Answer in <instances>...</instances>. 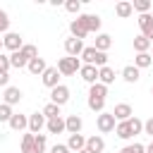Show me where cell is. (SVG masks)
I'll list each match as a JSON object with an SVG mask.
<instances>
[{
  "instance_id": "obj_36",
  "label": "cell",
  "mask_w": 153,
  "mask_h": 153,
  "mask_svg": "<svg viewBox=\"0 0 153 153\" xmlns=\"http://www.w3.org/2000/svg\"><path fill=\"white\" fill-rule=\"evenodd\" d=\"M22 53L26 55V60L38 57V48H36V45H31V43H24V45H22Z\"/></svg>"
},
{
  "instance_id": "obj_8",
  "label": "cell",
  "mask_w": 153,
  "mask_h": 153,
  "mask_svg": "<svg viewBox=\"0 0 153 153\" xmlns=\"http://www.w3.org/2000/svg\"><path fill=\"white\" fill-rule=\"evenodd\" d=\"M41 81H43V86L55 88V86L60 84V72H57V67H45V72L41 74Z\"/></svg>"
},
{
  "instance_id": "obj_46",
  "label": "cell",
  "mask_w": 153,
  "mask_h": 153,
  "mask_svg": "<svg viewBox=\"0 0 153 153\" xmlns=\"http://www.w3.org/2000/svg\"><path fill=\"white\" fill-rule=\"evenodd\" d=\"M79 153H91V151H88V148H81V151H79Z\"/></svg>"
},
{
  "instance_id": "obj_20",
  "label": "cell",
  "mask_w": 153,
  "mask_h": 153,
  "mask_svg": "<svg viewBox=\"0 0 153 153\" xmlns=\"http://www.w3.org/2000/svg\"><path fill=\"white\" fill-rule=\"evenodd\" d=\"M112 45V36L110 33H98L96 36V43H93V48L96 50H100V53H108V48Z\"/></svg>"
},
{
  "instance_id": "obj_12",
  "label": "cell",
  "mask_w": 153,
  "mask_h": 153,
  "mask_svg": "<svg viewBox=\"0 0 153 153\" xmlns=\"http://www.w3.org/2000/svg\"><path fill=\"white\" fill-rule=\"evenodd\" d=\"M10 129L12 131H24V129H29V117L26 115H22V112H14L12 117H10Z\"/></svg>"
},
{
  "instance_id": "obj_34",
  "label": "cell",
  "mask_w": 153,
  "mask_h": 153,
  "mask_svg": "<svg viewBox=\"0 0 153 153\" xmlns=\"http://www.w3.org/2000/svg\"><path fill=\"white\" fill-rule=\"evenodd\" d=\"M127 122H129V129H131V136H136V134H141V131H143V122H141L139 117H129Z\"/></svg>"
},
{
  "instance_id": "obj_11",
  "label": "cell",
  "mask_w": 153,
  "mask_h": 153,
  "mask_svg": "<svg viewBox=\"0 0 153 153\" xmlns=\"http://www.w3.org/2000/svg\"><path fill=\"white\" fill-rule=\"evenodd\" d=\"M131 115H134V110H131V105H129V103H117V105H115V110H112V117H115L117 122H127Z\"/></svg>"
},
{
  "instance_id": "obj_45",
  "label": "cell",
  "mask_w": 153,
  "mask_h": 153,
  "mask_svg": "<svg viewBox=\"0 0 153 153\" xmlns=\"http://www.w3.org/2000/svg\"><path fill=\"white\" fill-rule=\"evenodd\" d=\"M146 153H153V141H151V143L146 146Z\"/></svg>"
},
{
  "instance_id": "obj_28",
  "label": "cell",
  "mask_w": 153,
  "mask_h": 153,
  "mask_svg": "<svg viewBox=\"0 0 153 153\" xmlns=\"http://www.w3.org/2000/svg\"><path fill=\"white\" fill-rule=\"evenodd\" d=\"M151 45H153V43H151L146 36H141V33L134 38V50H136V53H148V48H151Z\"/></svg>"
},
{
  "instance_id": "obj_26",
  "label": "cell",
  "mask_w": 153,
  "mask_h": 153,
  "mask_svg": "<svg viewBox=\"0 0 153 153\" xmlns=\"http://www.w3.org/2000/svg\"><path fill=\"white\" fill-rule=\"evenodd\" d=\"M151 62H153L151 53H136V57H134V67L136 69H146V67H151Z\"/></svg>"
},
{
  "instance_id": "obj_16",
  "label": "cell",
  "mask_w": 153,
  "mask_h": 153,
  "mask_svg": "<svg viewBox=\"0 0 153 153\" xmlns=\"http://www.w3.org/2000/svg\"><path fill=\"white\" fill-rule=\"evenodd\" d=\"M65 146L69 148V153H79L81 148H86V139L81 134H69V139H67Z\"/></svg>"
},
{
  "instance_id": "obj_10",
  "label": "cell",
  "mask_w": 153,
  "mask_h": 153,
  "mask_svg": "<svg viewBox=\"0 0 153 153\" xmlns=\"http://www.w3.org/2000/svg\"><path fill=\"white\" fill-rule=\"evenodd\" d=\"M22 96H24L22 88H17V86H7V88H5V96H2V103L12 108V105H17V103L22 100Z\"/></svg>"
},
{
  "instance_id": "obj_44",
  "label": "cell",
  "mask_w": 153,
  "mask_h": 153,
  "mask_svg": "<svg viewBox=\"0 0 153 153\" xmlns=\"http://www.w3.org/2000/svg\"><path fill=\"white\" fill-rule=\"evenodd\" d=\"M0 86H2V88L10 86V74H7V72H0Z\"/></svg>"
},
{
  "instance_id": "obj_48",
  "label": "cell",
  "mask_w": 153,
  "mask_h": 153,
  "mask_svg": "<svg viewBox=\"0 0 153 153\" xmlns=\"http://www.w3.org/2000/svg\"><path fill=\"white\" fill-rule=\"evenodd\" d=\"M151 96H153V86H151Z\"/></svg>"
},
{
  "instance_id": "obj_33",
  "label": "cell",
  "mask_w": 153,
  "mask_h": 153,
  "mask_svg": "<svg viewBox=\"0 0 153 153\" xmlns=\"http://www.w3.org/2000/svg\"><path fill=\"white\" fill-rule=\"evenodd\" d=\"M33 136L36 134H24L22 136V153H33Z\"/></svg>"
},
{
  "instance_id": "obj_24",
  "label": "cell",
  "mask_w": 153,
  "mask_h": 153,
  "mask_svg": "<svg viewBox=\"0 0 153 153\" xmlns=\"http://www.w3.org/2000/svg\"><path fill=\"white\" fill-rule=\"evenodd\" d=\"M29 65V60H26V55L22 53V50H17V53H10V67H17V69H22V67H26Z\"/></svg>"
},
{
  "instance_id": "obj_32",
  "label": "cell",
  "mask_w": 153,
  "mask_h": 153,
  "mask_svg": "<svg viewBox=\"0 0 153 153\" xmlns=\"http://www.w3.org/2000/svg\"><path fill=\"white\" fill-rule=\"evenodd\" d=\"M41 112H43V117H45V120L60 117V105H55V103H48V105H45V108H43Z\"/></svg>"
},
{
  "instance_id": "obj_35",
  "label": "cell",
  "mask_w": 153,
  "mask_h": 153,
  "mask_svg": "<svg viewBox=\"0 0 153 153\" xmlns=\"http://www.w3.org/2000/svg\"><path fill=\"white\" fill-rule=\"evenodd\" d=\"M88 108L100 115V112H105V100H100V98H88Z\"/></svg>"
},
{
  "instance_id": "obj_21",
  "label": "cell",
  "mask_w": 153,
  "mask_h": 153,
  "mask_svg": "<svg viewBox=\"0 0 153 153\" xmlns=\"http://www.w3.org/2000/svg\"><path fill=\"white\" fill-rule=\"evenodd\" d=\"M139 76H141V69H136L134 65H127V67L122 69V79H124L127 84H136Z\"/></svg>"
},
{
  "instance_id": "obj_1",
  "label": "cell",
  "mask_w": 153,
  "mask_h": 153,
  "mask_svg": "<svg viewBox=\"0 0 153 153\" xmlns=\"http://www.w3.org/2000/svg\"><path fill=\"white\" fill-rule=\"evenodd\" d=\"M79 57L84 60V65H93V67H98V69L108 65V53H100V50H96L93 45H86Z\"/></svg>"
},
{
  "instance_id": "obj_14",
  "label": "cell",
  "mask_w": 153,
  "mask_h": 153,
  "mask_svg": "<svg viewBox=\"0 0 153 153\" xmlns=\"http://www.w3.org/2000/svg\"><path fill=\"white\" fill-rule=\"evenodd\" d=\"M79 74H81V79H84L88 86H93V84L98 81V67H93V65H81Z\"/></svg>"
},
{
  "instance_id": "obj_29",
  "label": "cell",
  "mask_w": 153,
  "mask_h": 153,
  "mask_svg": "<svg viewBox=\"0 0 153 153\" xmlns=\"http://www.w3.org/2000/svg\"><path fill=\"white\" fill-rule=\"evenodd\" d=\"M115 134L120 136V139H131V129H129V122H117L115 124Z\"/></svg>"
},
{
  "instance_id": "obj_30",
  "label": "cell",
  "mask_w": 153,
  "mask_h": 153,
  "mask_svg": "<svg viewBox=\"0 0 153 153\" xmlns=\"http://www.w3.org/2000/svg\"><path fill=\"white\" fill-rule=\"evenodd\" d=\"M45 148H48L45 134H36V136H33V153H45Z\"/></svg>"
},
{
  "instance_id": "obj_41",
  "label": "cell",
  "mask_w": 153,
  "mask_h": 153,
  "mask_svg": "<svg viewBox=\"0 0 153 153\" xmlns=\"http://www.w3.org/2000/svg\"><path fill=\"white\" fill-rule=\"evenodd\" d=\"M0 72H10V55L0 53Z\"/></svg>"
},
{
  "instance_id": "obj_9",
  "label": "cell",
  "mask_w": 153,
  "mask_h": 153,
  "mask_svg": "<svg viewBox=\"0 0 153 153\" xmlns=\"http://www.w3.org/2000/svg\"><path fill=\"white\" fill-rule=\"evenodd\" d=\"M81 127H84V120L79 115H67L65 117V131L67 134H81Z\"/></svg>"
},
{
  "instance_id": "obj_23",
  "label": "cell",
  "mask_w": 153,
  "mask_h": 153,
  "mask_svg": "<svg viewBox=\"0 0 153 153\" xmlns=\"http://www.w3.org/2000/svg\"><path fill=\"white\" fill-rule=\"evenodd\" d=\"M45 129H48V134H62L65 131V120L62 117H53V120L45 122Z\"/></svg>"
},
{
  "instance_id": "obj_40",
  "label": "cell",
  "mask_w": 153,
  "mask_h": 153,
  "mask_svg": "<svg viewBox=\"0 0 153 153\" xmlns=\"http://www.w3.org/2000/svg\"><path fill=\"white\" fill-rule=\"evenodd\" d=\"M10 31V17L5 10H0V33H7Z\"/></svg>"
},
{
  "instance_id": "obj_3",
  "label": "cell",
  "mask_w": 153,
  "mask_h": 153,
  "mask_svg": "<svg viewBox=\"0 0 153 153\" xmlns=\"http://www.w3.org/2000/svg\"><path fill=\"white\" fill-rule=\"evenodd\" d=\"M115 124H117V120L112 117V112H100V115L96 117V127H98V131H100V134L115 131Z\"/></svg>"
},
{
  "instance_id": "obj_49",
  "label": "cell",
  "mask_w": 153,
  "mask_h": 153,
  "mask_svg": "<svg viewBox=\"0 0 153 153\" xmlns=\"http://www.w3.org/2000/svg\"><path fill=\"white\" fill-rule=\"evenodd\" d=\"M151 48H153V45H151ZM151 57H153V55H151Z\"/></svg>"
},
{
  "instance_id": "obj_43",
  "label": "cell",
  "mask_w": 153,
  "mask_h": 153,
  "mask_svg": "<svg viewBox=\"0 0 153 153\" xmlns=\"http://www.w3.org/2000/svg\"><path fill=\"white\" fill-rule=\"evenodd\" d=\"M50 153H69V148H67L65 143H55V146L50 148Z\"/></svg>"
},
{
  "instance_id": "obj_27",
  "label": "cell",
  "mask_w": 153,
  "mask_h": 153,
  "mask_svg": "<svg viewBox=\"0 0 153 153\" xmlns=\"http://www.w3.org/2000/svg\"><path fill=\"white\" fill-rule=\"evenodd\" d=\"M105 96H108V86H103V84H98V81L88 88V98H100V100H105Z\"/></svg>"
},
{
  "instance_id": "obj_37",
  "label": "cell",
  "mask_w": 153,
  "mask_h": 153,
  "mask_svg": "<svg viewBox=\"0 0 153 153\" xmlns=\"http://www.w3.org/2000/svg\"><path fill=\"white\" fill-rule=\"evenodd\" d=\"M120 153H146V146H143V143H136V141H134V143L124 146V148H122Z\"/></svg>"
},
{
  "instance_id": "obj_13",
  "label": "cell",
  "mask_w": 153,
  "mask_h": 153,
  "mask_svg": "<svg viewBox=\"0 0 153 153\" xmlns=\"http://www.w3.org/2000/svg\"><path fill=\"white\" fill-rule=\"evenodd\" d=\"M139 26H141V36H146L153 43V17L151 14H139Z\"/></svg>"
},
{
  "instance_id": "obj_47",
  "label": "cell",
  "mask_w": 153,
  "mask_h": 153,
  "mask_svg": "<svg viewBox=\"0 0 153 153\" xmlns=\"http://www.w3.org/2000/svg\"><path fill=\"white\" fill-rule=\"evenodd\" d=\"M0 53H2V38H0Z\"/></svg>"
},
{
  "instance_id": "obj_18",
  "label": "cell",
  "mask_w": 153,
  "mask_h": 153,
  "mask_svg": "<svg viewBox=\"0 0 153 153\" xmlns=\"http://www.w3.org/2000/svg\"><path fill=\"white\" fill-rule=\"evenodd\" d=\"M45 67H48V65H45L43 57H33V60H29V65H26V69H29L33 76H41V74L45 72Z\"/></svg>"
},
{
  "instance_id": "obj_25",
  "label": "cell",
  "mask_w": 153,
  "mask_h": 153,
  "mask_svg": "<svg viewBox=\"0 0 153 153\" xmlns=\"http://www.w3.org/2000/svg\"><path fill=\"white\" fill-rule=\"evenodd\" d=\"M131 2H127V0H122V2H117L115 5V14L120 17V19H127V17H131Z\"/></svg>"
},
{
  "instance_id": "obj_31",
  "label": "cell",
  "mask_w": 153,
  "mask_h": 153,
  "mask_svg": "<svg viewBox=\"0 0 153 153\" xmlns=\"http://www.w3.org/2000/svg\"><path fill=\"white\" fill-rule=\"evenodd\" d=\"M131 10L139 12V14H148V10H151V0H134V2H131Z\"/></svg>"
},
{
  "instance_id": "obj_2",
  "label": "cell",
  "mask_w": 153,
  "mask_h": 153,
  "mask_svg": "<svg viewBox=\"0 0 153 153\" xmlns=\"http://www.w3.org/2000/svg\"><path fill=\"white\" fill-rule=\"evenodd\" d=\"M81 69V60L79 57H60L57 60V72L60 76H72Z\"/></svg>"
},
{
  "instance_id": "obj_6",
  "label": "cell",
  "mask_w": 153,
  "mask_h": 153,
  "mask_svg": "<svg viewBox=\"0 0 153 153\" xmlns=\"http://www.w3.org/2000/svg\"><path fill=\"white\" fill-rule=\"evenodd\" d=\"M69 33H72V38H79V41H84L88 36V29H86V24H84L81 17H76V19L69 22Z\"/></svg>"
},
{
  "instance_id": "obj_5",
  "label": "cell",
  "mask_w": 153,
  "mask_h": 153,
  "mask_svg": "<svg viewBox=\"0 0 153 153\" xmlns=\"http://www.w3.org/2000/svg\"><path fill=\"white\" fill-rule=\"evenodd\" d=\"M69 100V88L65 86V84H57L55 88H50V103H55V105H65Z\"/></svg>"
},
{
  "instance_id": "obj_19",
  "label": "cell",
  "mask_w": 153,
  "mask_h": 153,
  "mask_svg": "<svg viewBox=\"0 0 153 153\" xmlns=\"http://www.w3.org/2000/svg\"><path fill=\"white\" fill-rule=\"evenodd\" d=\"M112 81H115V69H112V67H108V65H105V67H100V69H98V84L110 86Z\"/></svg>"
},
{
  "instance_id": "obj_38",
  "label": "cell",
  "mask_w": 153,
  "mask_h": 153,
  "mask_svg": "<svg viewBox=\"0 0 153 153\" xmlns=\"http://www.w3.org/2000/svg\"><path fill=\"white\" fill-rule=\"evenodd\" d=\"M65 10L72 12V14H79V12H81V2H79V0H67V2H65Z\"/></svg>"
},
{
  "instance_id": "obj_22",
  "label": "cell",
  "mask_w": 153,
  "mask_h": 153,
  "mask_svg": "<svg viewBox=\"0 0 153 153\" xmlns=\"http://www.w3.org/2000/svg\"><path fill=\"white\" fill-rule=\"evenodd\" d=\"M79 17L84 19V24H86L88 31H100V24H103V22H100L98 14H79Z\"/></svg>"
},
{
  "instance_id": "obj_42",
  "label": "cell",
  "mask_w": 153,
  "mask_h": 153,
  "mask_svg": "<svg viewBox=\"0 0 153 153\" xmlns=\"http://www.w3.org/2000/svg\"><path fill=\"white\" fill-rule=\"evenodd\" d=\"M143 134H148V136H153V117H148V120L143 122Z\"/></svg>"
},
{
  "instance_id": "obj_17",
  "label": "cell",
  "mask_w": 153,
  "mask_h": 153,
  "mask_svg": "<svg viewBox=\"0 0 153 153\" xmlns=\"http://www.w3.org/2000/svg\"><path fill=\"white\" fill-rule=\"evenodd\" d=\"M86 148H88L91 153H103V151H105V141H103V136H98V134L88 136V139H86Z\"/></svg>"
},
{
  "instance_id": "obj_39",
  "label": "cell",
  "mask_w": 153,
  "mask_h": 153,
  "mask_svg": "<svg viewBox=\"0 0 153 153\" xmlns=\"http://www.w3.org/2000/svg\"><path fill=\"white\" fill-rule=\"evenodd\" d=\"M14 112H12V108L10 105H5V103H0V122H10V117H12Z\"/></svg>"
},
{
  "instance_id": "obj_7",
  "label": "cell",
  "mask_w": 153,
  "mask_h": 153,
  "mask_svg": "<svg viewBox=\"0 0 153 153\" xmlns=\"http://www.w3.org/2000/svg\"><path fill=\"white\" fill-rule=\"evenodd\" d=\"M84 48H86V45H84V41H79V38H72V36H69V38L65 41V53H67V57H79V55L84 53Z\"/></svg>"
},
{
  "instance_id": "obj_15",
  "label": "cell",
  "mask_w": 153,
  "mask_h": 153,
  "mask_svg": "<svg viewBox=\"0 0 153 153\" xmlns=\"http://www.w3.org/2000/svg\"><path fill=\"white\" fill-rule=\"evenodd\" d=\"M45 117H43V112H33V115H29V131L31 134H41V129L45 127Z\"/></svg>"
},
{
  "instance_id": "obj_4",
  "label": "cell",
  "mask_w": 153,
  "mask_h": 153,
  "mask_svg": "<svg viewBox=\"0 0 153 153\" xmlns=\"http://www.w3.org/2000/svg\"><path fill=\"white\" fill-rule=\"evenodd\" d=\"M22 45H24V41H22V36H19V33H14V31H7V33L2 36V48H7L10 53H17V50H22Z\"/></svg>"
}]
</instances>
